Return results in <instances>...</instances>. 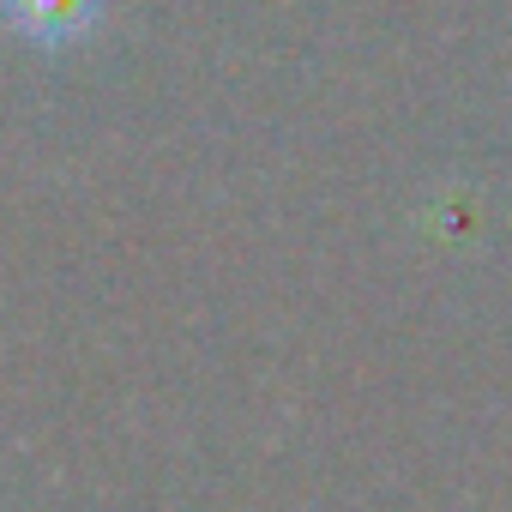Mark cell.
<instances>
[{"instance_id":"obj_1","label":"cell","mask_w":512,"mask_h":512,"mask_svg":"<svg viewBox=\"0 0 512 512\" xmlns=\"http://www.w3.org/2000/svg\"><path fill=\"white\" fill-rule=\"evenodd\" d=\"M13 13H19V25H31L37 37H55L61 25H79L85 0H13Z\"/></svg>"}]
</instances>
